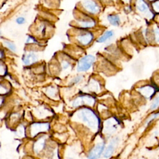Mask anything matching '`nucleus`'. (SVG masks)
<instances>
[{
	"label": "nucleus",
	"instance_id": "29",
	"mask_svg": "<svg viewBox=\"0 0 159 159\" xmlns=\"http://www.w3.org/2000/svg\"><path fill=\"white\" fill-rule=\"evenodd\" d=\"M61 66H62V68H63V70H66V69H68V68H69V66H70V63H69L68 61H67L64 60V61H63L62 63H61Z\"/></svg>",
	"mask_w": 159,
	"mask_h": 159
},
{
	"label": "nucleus",
	"instance_id": "30",
	"mask_svg": "<svg viewBox=\"0 0 159 159\" xmlns=\"http://www.w3.org/2000/svg\"><path fill=\"white\" fill-rule=\"evenodd\" d=\"M6 68L5 66L0 63V75L1 76H4L6 74Z\"/></svg>",
	"mask_w": 159,
	"mask_h": 159
},
{
	"label": "nucleus",
	"instance_id": "21",
	"mask_svg": "<svg viewBox=\"0 0 159 159\" xmlns=\"http://www.w3.org/2000/svg\"><path fill=\"white\" fill-rule=\"evenodd\" d=\"M159 107V96H157L153 101H152L150 107V111H155L156 109H157Z\"/></svg>",
	"mask_w": 159,
	"mask_h": 159
},
{
	"label": "nucleus",
	"instance_id": "25",
	"mask_svg": "<svg viewBox=\"0 0 159 159\" xmlns=\"http://www.w3.org/2000/svg\"><path fill=\"white\" fill-rule=\"evenodd\" d=\"M152 9L156 13H159V0H156L153 1L152 4Z\"/></svg>",
	"mask_w": 159,
	"mask_h": 159
},
{
	"label": "nucleus",
	"instance_id": "18",
	"mask_svg": "<svg viewBox=\"0 0 159 159\" xmlns=\"http://www.w3.org/2000/svg\"><path fill=\"white\" fill-rule=\"evenodd\" d=\"M88 89H89V91L94 93H97L98 91L100 90V85L96 81L94 80H92L91 81H90L87 86Z\"/></svg>",
	"mask_w": 159,
	"mask_h": 159
},
{
	"label": "nucleus",
	"instance_id": "2",
	"mask_svg": "<svg viewBox=\"0 0 159 159\" xmlns=\"http://www.w3.org/2000/svg\"><path fill=\"white\" fill-rule=\"evenodd\" d=\"M106 147V140L102 135H99L96 143L87 153L88 159H98L102 155Z\"/></svg>",
	"mask_w": 159,
	"mask_h": 159
},
{
	"label": "nucleus",
	"instance_id": "19",
	"mask_svg": "<svg viewBox=\"0 0 159 159\" xmlns=\"http://www.w3.org/2000/svg\"><path fill=\"white\" fill-rule=\"evenodd\" d=\"M46 94L51 98H55L57 95V91L54 87H49L46 90Z\"/></svg>",
	"mask_w": 159,
	"mask_h": 159
},
{
	"label": "nucleus",
	"instance_id": "11",
	"mask_svg": "<svg viewBox=\"0 0 159 159\" xmlns=\"http://www.w3.org/2000/svg\"><path fill=\"white\" fill-rule=\"evenodd\" d=\"M39 57L37 54L34 52L25 53L22 58V62L24 65H30L38 61Z\"/></svg>",
	"mask_w": 159,
	"mask_h": 159
},
{
	"label": "nucleus",
	"instance_id": "7",
	"mask_svg": "<svg viewBox=\"0 0 159 159\" xmlns=\"http://www.w3.org/2000/svg\"><path fill=\"white\" fill-rule=\"evenodd\" d=\"M135 7L137 11L142 14L145 15L146 17L148 19L153 17V14L145 0H136Z\"/></svg>",
	"mask_w": 159,
	"mask_h": 159
},
{
	"label": "nucleus",
	"instance_id": "4",
	"mask_svg": "<svg viewBox=\"0 0 159 159\" xmlns=\"http://www.w3.org/2000/svg\"><path fill=\"white\" fill-rule=\"evenodd\" d=\"M96 103L95 98L89 94H82L76 97L71 102V106L74 108L81 107H93Z\"/></svg>",
	"mask_w": 159,
	"mask_h": 159
},
{
	"label": "nucleus",
	"instance_id": "33",
	"mask_svg": "<svg viewBox=\"0 0 159 159\" xmlns=\"http://www.w3.org/2000/svg\"><path fill=\"white\" fill-rule=\"evenodd\" d=\"M149 1H151V2H152V1H156V0H148Z\"/></svg>",
	"mask_w": 159,
	"mask_h": 159
},
{
	"label": "nucleus",
	"instance_id": "1",
	"mask_svg": "<svg viewBox=\"0 0 159 159\" xmlns=\"http://www.w3.org/2000/svg\"><path fill=\"white\" fill-rule=\"evenodd\" d=\"M71 119L94 134H98L101 130V119L97 112L89 107H80L72 114Z\"/></svg>",
	"mask_w": 159,
	"mask_h": 159
},
{
	"label": "nucleus",
	"instance_id": "10",
	"mask_svg": "<svg viewBox=\"0 0 159 159\" xmlns=\"http://www.w3.org/2000/svg\"><path fill=\"white\" fill-rule=\"evenodd\" d=\"M82 6L89 13L95 14L99 12V6L93 0H83Z\"/></svg>",
	"mask_w": 159,
	"mask_h": 159
},
{
	"label": "nucleus",
	"instance_id": "28",
	"mask_svg": "<svg viewBox=\"0 0 159 159\" xmlns=\"http://www.w3.org/2000/svg\"><path fill=\"white\" fill-rule=\"evenodd\" d=\"M16 22L17 24L19 25H22L25 22V19L24 17H18L16 19Z\"/></svg>",
	"mask_w": 159,
	"mask_h": 159
},
{
	"label": "nucleus",
	"instance_id": "26",
	"mask_svg": "<svg viewBox=\"0 0 159 159\" xmlns=\"http://www.w3.org/2000/svg\"><path fill=\"white\" fill-rule=\"evenodd\" d=\"M83 80V76H77L76 77H75L71 81V83L72 84H78L81 80Z\"/></svg>",
	"mask_w": 159,
	"mask_h": 159
},
{
	"label": "nucleus",
	"instance_id": "27",
	"mask_svg": "<svg viewBox=\"0 0 159 159\" xmlns=\"http://www.w3.org/2000/svg\"><path fill=\"white\" fill-rule=\"evenodd\" d=\"M25 43H38L36 39L34 37L30 36V35H29L27 37Z\"/></svg>",
	"mask_w": 159,
	"mask_h": 159
},
{
	"label": "nucleus",
	"instance_id": "32",
	"mask_svg": "<svg viewBox=\"0 0 159 159\" xmlns=\"http://www.w3.org/2000/svg\"><path fill=\"white\" fill-rule=\"evenodd\" d=\"M3 102H4V99L1 96H0V107L2 105Z\"/></svg>",
	"mask_w": 159,
	"mask_h": 159
},
{
	"label": "nucleus",
	"instance_id": "31",
	"mask_svg": "<svg viewBox=\"0 0 159 159\" xmlns=\"http://www.w3.org/2000/svg\"><path fill=\"white\" fill-rule=\"evenodd\" d=\"M4 57V53L2 50L0 49V58H3Z\"/></svg>",
	"mask_w": 159,
	"mask_h": 159
},
{
	"label": "nucleus",
	"instance_id": "22",
	"mask_svg": "<svg viewBox=\"0 0 159 159\" xmlns=\"http://www.w3.org/2000/svg\"><path fill=\"white\" fill-rule=\"evenodd\" d=\"M16 134L17 135H18L20 137H24L25 134V127L23 125H19V127H17L16 131Z\"/></svg>",
	"mask_w": 159,
	"mask_h": 159
},
{
	"label": "nucleus",
	"instance_id": "13",
	"mask_svg": "<svg viewBox=\"0 0 159 159\" xmlns=\"http://www.w3.org/2000/svg\"><path fill=\"white\" fill-rule=\"evenodd\" d=\"M35 116L39 119H45L51 115V112L49 109L44 107H39L35 109Z\"/></svg>",
	"mask_w": 159,
	"mask_h": 159
},
{
	"label": "nucleus",
	"instance_id": "34",
	"mask_svg": "<svg viewBox=\"0 0 159 159\" xmlns=\"http://www.w3.org/2000/svg\"><path fill=\"white\" fill-rule=\"evenodd\" d=\"M67 159H75V158H71V157H69V158H68Z\"/></svg>",
	"mask_w": 159,
	"mask_h": 159
},
{
	"label": "nucleus",
	"instance_id": "14",
	"mask_svg": "<svg viewBox=\"0 0 159 159\" xmlns=\"http://www.w3.org/2000/svg\"><path fill=\"white\" fill-rule=\"evenodd\" d=\"M46 144V138L44 137H41L37 139L34 145V151L35 153L39 154L40 153L45 147Z\"/></svg>",
	"mask_w": 159,
	"mask_h": 159
},
{
	"label": "nucleus",
	"instance_id": "6",
	"mask_svg": "<svg viewBox=\"0 0 159 159\" xmlns=\"http://www.w3.org/2000/svg\"><path fill=\"white\" fill-rule=\"evenodd\" d=\"M50 124L47 122H34L29 127V132L32 137H35L39 134L46 132L50 130Z\"/></svg>",
	"mask_w": 159,
	"mask_h": 159
},
{
	"label": "nucleus",
	"instance_id": "24",
	"mask_svg": "<svg viewBox=\"0 0 159 159\" xmlns=\"http://www.w3.org/2000/svg\"><path fill=\"white\" fill-rule=\"evenodd\" d=\"M9 88L4 84L0 83V95H4L9 93Z\"/></svg>",
	"mask_w": 159,
	"mask_h": 159
},
{
	"label": "nucleus",
	"instance_id": "5",
	"mask_svg": "<svg viewBox=\"0 0 159 159\" xmlns=\"http://www.w3.org/2000/svg\"><path fill=\"white\" fill-rule=\"evenodd\" d=\"M95 61V57L92 55H86L80 58L78 61L76 70L78 72H85L88 71L93 66Z\"/></svg>",
	"mask_w": 159,
	"mask_h": 159
},
{
	"label": "nucleus",
	"instance_id": "8",
	"mask_svg": "<svg viewBox=\"0 0 159 159\" xmlns=\"http://www.w3.org/2000/svg\"><path fill=\"white\" fill-rule=\"evenodd\" d=\"M137 91L143 97L147 99H150L155 94L157 89L153 85L147 84L137 88Z\"/></svg>",
	"mask_w": 159,
	"mask_h": 159
},
{
	"label": "nucleus",
	"instance_id": "20",
	"mask_svg": "<svg viewBox=\"0 0 159 159\" xmlns=\"http://www.w3.org/2000/svg\"><path fill=\"white\" fill-rule=\"evenodd\" d=\"M3 44L9 50H11L12 52H16V46L12 42L6 40L4 41Z\"/></svg>",
	"mask_w": 159,
	"mask_h": 159
},
{
	"label": "nucleus",
	"instance_id": "9",
	"mask_svg": "<svg viewBox=\"0 0 159 159\" xmlns=\"http://www.w3.org/2000/svg\"><path fill=\"white\" fill-rule=\"evenodd\" d=\"M118 142L119 140L117 137L111 139V142L107 145V146L105 147V149L102 153L103 158L106 159H109L113 155V154L115 152L116 148L118 143Z\"/></svg>",
	"mask_w": 159,
	"mask_h": 159
},
{
	"label": "nucleus",
	"instance_id": "17",
	"mask_svg": "<svg viewBox=\"0 0 159 159\" xmlns=\"http://www.w3.org/2000/svg\"><path fill=\"white\" fill-rule=\"evenodd\" d=\"M114 35V32L112 30H107L101 36H100L97 40V42L98 43H104L106 40H109Z\"/></svg>",
	"mask_w": 159,
	"mask_h": 159
},
{
	"label": "nucleus",
	"instance_id": "23",
	"mask_svg": "<svg viewBox=\"0 0 159 159\" xmlns=\"http://www.w3.org/2000/svg\"><path fill=\"white\" fill-rule=\"evenodd\" d=\"M153 34H154V39L156 43H159V27L156 25L153 29Z\"/></svg>",
	"mask_w": 159,
	"mask_h": 159
},
{
	"label": "nucleus",
	"instance_id": "16",
	"mask_svg": "<svg viewBox=\"0 0 159 159\" xmlns=\"http://www.w3.org/2000/svg\"><path fill=\"white\" fill-rule=\"evenodd\" d=\"M80 26L84 29L87 28H91L95 25V21L93 19H86V20H82L78 22Z\"/></svg>",
	"mask_w": 159,
	"mask_h": 159
},
{
	"label": "nucleus",
	"instance_id": "3",
	"mask_svg": "<svg viewBox=\"0 0 159 159\" xmlns=\"http://www.w3.org/2000/svg\"><path fill=\"white\" fill-rule=\"evenodd\" d=\"M120 125V122L116 117L107 118L103 123H102V128L101 132L103 134L102 135H112L117 131Z\"/></svg>",
	"mask_w": 159,
	"mask_h": 159
},
{
	"label": "nucleus",
	"instance_id": "15",
	"mask_svg": "<svg viewBox=\"0 0 159 159\" xmlns=\"http://www.w3.org/2000/svg\"><path fill=\"white\" fill-rule=\"evenodd\" d=\"M107 19L109 22L114 26H118L120 24V19L118 15L109 14L107 16Z\"/></svg>",
	"mask_w": 159,
	"mask_h": 159
},
{
	"label": "nucleus",
	"instance_id": "12",
	"mask_svg": "<svg viewBox=\"0 0 159 159\" xmlns=\"http://www.w3.org/2000/svg\"><path fill=\"white\" fill-rule=\"evenodd\" d=\"M78 41L83 45H87L91 43L93 39V35L92 33L87 32L77 36Z\"/></svg>",
	"mask_w": 159,
	"mask_h": 159
},
{
	"label": "nucleus",
	"instance_id": "35",
	"mask_svg": "<svg viewBox=\"0 0 159 159\" xmlns=\"http://www.w3.org/2000/svg\"><path fill=\"white\" fill-rule=\"evenodd\" d=\"M0 119H1V117H0Z\"/></svg>",
	"mask_w": 159,
	"mask_h": 159
}]
</instances>
